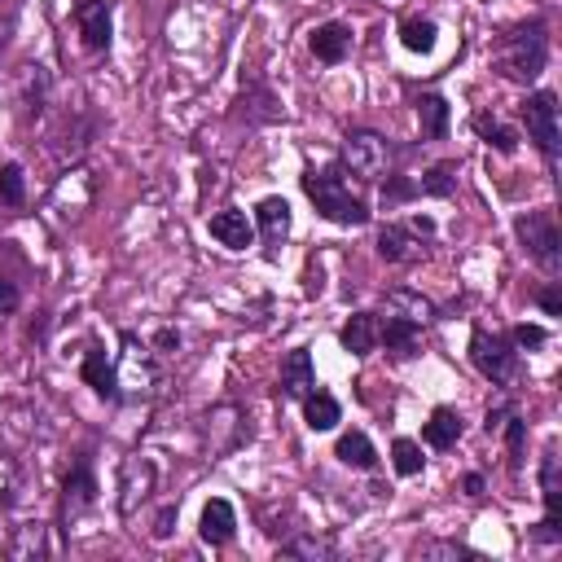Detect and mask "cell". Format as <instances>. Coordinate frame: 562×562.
<instances>
[{"label":"cell","mask_w":562,"mask_h":562,"mask_svg":"<svg viewBox=\"0 0 562 562\" xmlns=\"http://www.w3.org/2000/svg\"><path fill=\"white\" fill-rule=\"evenodd\" d=\"M0 202L13 206V211L26 202V176H22V162H4V167H0Z\"/></svg>","instance_id":"cell-29"},{"label":"cell","mask_w":562,"mask_h":562,"mask_svg":"<svg viewBox=\"0 0 562 562\" xmlns=\"http://www.w3.org/2000/svg\"><path fill=\"white\" fill-rule=\"evenodd\" d=\"M79 378H83L101 400H110V404H119V400H123L119 364L105 356V347H88V351H83V360H79Z\"/></svg>","instance_id":"cell-14"},{"label":"cell","mask_w":562,"mask_h":562,"mask_svg":"<svg viewBox=\"0 0 562 562\" xmlns=\"http://www.w3.org/2000/svg\"><path fill=\"white\" fill-rule=\"evenodd\" d=\"M395 162H400V149L382 136V132H347L342 136V149H338V167L342 171H351L356 180H364V184H378V180H386L391 171H395Z\"/></svg>","instance_id":"cell-4"},{"label":"cell","mask_w":562,"mask_h":562,"mask_svg":"<svg viewBox=\"0 0 562 562\" xmlns=\"http://www.w3.org/2000/svg\"><path fill=\"white\" fill-rule=\"evenodd\" d=\"M312 386H316V369H312V356H307V347H294V351L281 360V378H277V391H281L285 400H303Z\"/></svg>","instance_id":"cell-19"},{"label":"cell","mask_w":562,"mask_h":562,"mask_svg":"<svg viewBox=\"0 0 562 562\" xmlns=\"http://www.w3.org/2000/svg\"><path fill=\"white\" fill-rule=\"evenodd\" d=\"M255 224H259V237H263V259L277 263V255H281V246H285V237H290V224H294L290 202L277 198V193L259 198V206H255Z\"/></svg>","instance_id":"cell-10"},{"label":"cell","mask_w":562,"mask_h":562,"mask_svg":"<svg viewBox=\"0 0 562 562\" xmlns=\"http://www.w3.org/2000/svg\"><path fill=\"white\" fill-rule=\"evenodd\" d=\"M536 303L544 307V316H562V290H558V281H549V285L536 294Z\"/></svg>","instance_id":"cell-35"},{"label":"cell","mask_w":562,"mask_h":562,"mask_svg":"<svg viewBox=\"0 0 562 562\" xmlns=\"http://www.w3.org/2000/svg\"><path fill=\"white\" fill-rule=\"evenodd\" d=\"M391 465H395V474H400V479L422 474V470H426V452H422V443H417V439H408V435H400V439L391 443Z\"/></svg>","instance_id":"cell-27"},{"label":"cell","mask_w":562,"mask_h":562,"mask_svg":"<svg viewBox=\"0 0 562 562\" xmlns=\"http://www.w3.org/2000/svg\"><path fill=\"white\" fill-rule=\"evenodd\" d=\"M338 342L351 356H373L378 351V312H351L347 325L338 329Z\"/></svg>","instance_id":"cell-20"},{"label":"cell","mask_w":562,"mask_h":562,"mask_svg":"<svg viewBox=\"0 0 562 562\" xmlns=\"http://www.w3.org/2000/svg\"><path fill=\"white\" fill-rule=\"evenodd\" d=\"M435 237V220L430 215H408L404 224H382L378 228V255L386 263H413L426 255V241Z\"/></svg>","instance_id":"cell-8"},{"label":"cell","mask_w":562,"mask_h":562,"mask_svg":"<svg viewBox=\"0 0 562 562\" xmlns=\"http://www.w3.org/2000/svg\"><path fill=\"white\" fill-rule=\"evenodd\" d=\"M417 193L426 198H452L457 193V162H435L430 171H422V180H413Z\"/></svg>","instance_id":"cell-26"},{"label":"cell","mask_w":562,"mask_h":562,"mask_svg":"<svg viewBox=\"0 0 562 562\" xmlns=\"http://www.w3.org/2000/svg\"><path fill=\"white\" fill-rule=\"evenodd\" d=\"M334 457L347 465V470H373L378 465V448L364 430H342L338 443H334Z\"/></svg>","instance_id":"cell-23"},{"label":"cell","mask_w":562,"mask_h":562,"mask_svg":"<svg viewBox=\"0 0 562 562\" xmlns=\"http://www.w3.org/2000/svg\"><path fill=\"white\" fill-rule=\"evenodd\" d=\"M281 553H285V558H312V562H316V558H334L338 549H334L325 536H294V540L281 544Z\"/></svg>","instance_id":"cell-30"},{"label":"cell","mask_w":562,"mask_h":562,"mask_svg":"<svg viewBox=\"0 0 562 562\" xmlns=\"http://www.w3.org/2000/svg\"><path fill=\"white\" fill-rule=\"evenodd\" d=\"M13 487H18V470H13L9 457H0V509L13 505Z\"/></svg>","instance_id":"cell-34"},{"label":"cell","mask_w":562,"mask_h":562,"mask_svg":"<svg viewBox=\"0 0 562 562\" xmlns=\"http://www.w3.org/2000/svg\"><path fill=\"white\" fill-rule=\"evenodd\" d=\"M514 233H518V241H522V250H527V259L536 268H544L549 277L562 272V228H558V215L549 206L518 215L514 220Z\"/></svg>","instance_id":"cell-6"},{"label":"cell","mask_w":562,"mask_h":562,"mask_svg":"<svg viewBox=\"0 0 562 562\" xmlns=\"http://www.w3.org/2000/svg\"><path fill=\"white\" fill-rule=\"evenodd\" d=\"M307 44H312V57H316V61L338 66V61H347V57H351L356 35H351V26H347V22H321V26L307 35Z\"/></svg>","instance_id":"cell-17"},{"label":"cell","mask_w":562,"mask_h":562,"mask_svg":"<svg viewBox=\"0 0 562 562\" xmlns=\"http://www.w3.org/2000/svg\"><path fill=\"white\" fill-rule=\"evenodd\" d=\"M470 123H474V132H479V136H483V140H487L496 154H514V149H518V132H509V127H505L496 114L474 110V119H470Z\"/></svg>","instance_id":"cell-25"},{"label":"cell","mask_w":562,"mask_h":562,"mask_svg":"<svg viewBox=\"0 0 562 562\" xmlns=\"http://www.w3.org/2000/svg\"><path fill=\"white\" fill-rule=\"evenodd\" d=\"M496 435H505V448H509V465L518 470V465H522V448H527V422H522L514 408H505V417H501Z\"/></svg>","instance_id":"cell-28"},{"label":"cell","mask_w":562,"mask_h":562,"mask_svg":"<svg viewBox=\"0 0 562 562\" xmlns=\"http://www.w3.org/2000/svg\"><path fill=\"white\" fill-rule=\"evenodd\" d=\"M540 501H544V518L531 536L540 544H558L562 540V457H558L553 443L540 457Z\"/></svg>","instance_id":"cell-9"},{"label":"cell","mask_w":562,"mask_h":562,"mask_svg":"<svg viewBox=\"0 0 562 562\" xmlns=\"http://www.w3.org/2000/svg\"><path fill=\"white\" fill-rule=\"evenodd\" d=\"M518 360H522V351L514 347L509 334L487 329V325H474V334H470V364H474L492 386H514Z\"/></svg>","instance_id":"cell-5"},{"label":"cell","mask_w":562,"mask_h":562,"mask_svg":"<svg viewBox=\"0 0 562 562\" xmlns=\"http://www.w3.org/2000/svg\"><path fill=\"white\" fill-rule=\"evenodd\" d=\"M92 505H97V474H92V461L79 457V461L70 465L66 483H61V518L75 522V518L88 514Z\"/></svg>","instance_id":"cell-13"},{"label":"cell","mask_w":562,"mask_h":562,"mask_svg":"<svg viewBox=\"0 0 562 562\" xmlns=\"http://www.w3.org/2000/svg\"><path fill=\"white\" fill-rule=\"evenodd\" d=\"M18 303H22V290H18V281L0 277V316H9V312H13Z\"/></svg>","instance_id":"cell-36"},{"label":"cell","mask_w":562,"mask_h":562,"mask_svg":"<svg viewBox=\"0 0 562 562\" xmlns=\"http://www.w3.org/2000/svg\"><path fill=\"white\" fill-rule=\"evenodd\" d=\"M400 44H404L408 53H417V57H430L435 44H439V26H435V18H422V13L404 18V22H400Z\"/></svg>","instance_id":"cell-24"},{"label":"cell","mask_w":562,"mask_h":562,"mask_svg":"<svg viewBox=\"0 0 562 562\" xmlns=\"http://www.w3.org/2000/svg\"><path fill=\"white\" fill-rule=\"evenodd\" d=\"M206 233H211L220 246H228V250L255 246V220H246V211H237V206L215 211V215L206 220Z\"/></svg>","instance_id":"cell-18"},{"label":"cell","mask_w":562,"mask_h":562,"mask_svg":"<svg viewBox=\"0 0 562 562\" xmlns=\"http://www.w3.org/2000/svg\"><path fill=\"white\" fill-rule=\"evenodd\" d=\"M171 522H176V505H162V514L154 518V540H167L171 536Z\"/></svg>","instance_id":"cell-37"},{"label":"cell","mask_w":562,"mask_h":562,"mask_svg":"<svg viewBox=\"0 0 562 562\" xmlns=\"http://www.w3.org/2000/svg\"><path fill=\"white\" fill-rule=\"evenodd\" d=\"M430 321H435V307L422 294L391 290L378 312V347H386L391 360H413V356H422V338H426Z\"/></svg>","instance_id":"cell-1"},{"label":"cell","mask_w":562,"mask_h":562,"mask_svg":"<svg viewBox=\"0 0 562 562\" xmlns=\"http://www.w3.org/2000/svg\"><path fill=\"white\" fill-rule=\"evenodd\" d=\"M509 338H514V347H518V351H536V347H544V342H549V329H544V325H527V321H522V325H514V329H509Z\"/></svg>","instance_id":"cell-33"},{"label":"cell","mask_w":562,"mask_h":562,"mask_svg":"<svg viewBox=\"0 0 562 562\" xmlns=\"http://www.w3.org/2000/svg\"><path fill=\"white\" fill-rule=\"evenodd\" d=\"M154 479H158V470H154V461L149 457H127L123 461V470H119V514L123 518H132L136 514V505L140 501H149V492H154Z\"/></svg>","instance_id":"cell-12"},{"label":"cell","mask_w":562,"mask_h":562,"mask_svg":"<svg viewBox=\"0 0 562 562\" xmlns=\"http://www.w3.org/2000/svg\"><path fill=\"white\" fill-rule=\"evenodd\" d=\"M198 536H202V544L224 549V544L237 536V509H233L224 496H211V501L202 505V514H198Z\"/></svg>","instance_id":"cell-15"},{"label":"cell","mask_w":562,"mask_h":562,"mask_svg":"<svg viewBox=\"0 0 562 562\" xmlns=\"http://www.w3.org/2000/svg\"><path fill=\"white\" fill-rule=\"evenodd\" d=\"M461 435H465V417H461L452 404L430 408V417L422 422V443H426V448H435V452L457 448V443H461Z\"/></svg>","instance_id":"cell-16"},{"label":"cell","mask_w":562,"mask_h":562,"mask_svg":"<svg viewBox=\"0 0 562 562\" xmlns=\"http://www.w3.org/2000/svg\"><path fill=\"white\" fill-rule=\"evenodd\" d=\"M413 553H417V558H474V549H465V544H457V540H422Z\"/></svg>","instance_id":"cell-32"},{"label":"cell","mask_w":562,"mask_h":562,"mask_svg":"<svg viewBox=\"0 0 562 562\" xmlns=\"http://www.w3.org/2000/svg\"><path fill=\"white\" fill-rule=\"evenodd\" d=\"M303 193H307V202L316 206L321 220L342 224V228H360V224H369V215H373V211L364 206V198L351 193V184H347V176H342L338 162H329V167H307V171H303Z\"/></svg>","instance_id":"cell-2"},{"label":"cell","mask_w":562,"mask_h":562,"mask_svg":"<svg viewBox=\"0 0 562 562\" xmlns=\"http://www.w3.org/2000/svg\"><path fill=\"white\" fill-rule=\"evenodd\" d=\"M522 114V127H527V140L540 149V158L553 167L558 162V92L553 88H536L522 97L518 105Z\"/></svg>","instance_id":"cell-7"},{"label":"cell","mask_w":562,"mask_h":562,"mask_svg":"<svg viewBox=\"0 0 562 562\" xmlns=\"http://www.w3.org/2000/svg\"><path fill=\"white\" fill-rule=\"evenodd\" d=\"M461 492H465L470 501H479V496H483V474H479V470H470V474L461 479Z\"/></svg>","instance_id":"cell-38"},{"label":"cell","mask_w":562,"mask_h":562,"mask_svg":"<svg viewBox=\"0 0 562 562\" xmlns=\"http://www.w3.org/2000/svg\"><path fill=\"white\" fill-rule=\"evenodd\" d=\"M299 404H303V422H307V430H316V435H321V430H334V426L342 422V404H338L325 386H312Z\"/></svg>","instance_id":"cell-22"},{"label":"cell","mask_w":562,"mask_h":562,"mask_svg":"<svg viewBox=\"0 0 562 562\" xmlns=\"http://www.w3.org/2000/svg\"><path fill=\"white\" fill-rule=\"evenodd\" d=\"M40 553H48L44 527H18L9 540V558H40Z\"/></svg>","instance_id":"cell-31"},{"label":"cell","mask_w":562,"mask_h":562,"mask_svg":"<svg viewBox=\"0 0 562 562\" xmlns=\"http://www.w3.org/2000/svg\"><path fill=\"white\" fill-rule=\"evenodd\" d=\"M75 26L88 53H105L114 35V0H75Z\"/></svg>","instance_id":"cell-11"},{"label":"cell","mask_w":562,"mask_h":562,"mask_svg":"<svg viewBox=\"0 0 562 562\" xmlns=\"http://www.w3.org/2000/svg\"><path fill=\"white\" fill-rule=\"evenodd\" d=\"M544 61H549V26L540 18L518 22L496 40V70L509 83H536Z\"/></svg>","instance_id":"cell-3"},{"label":"cell","mask_w":562,"mask_h":562,"mask_svg":"<svg viewBox=\"0 0 562 562\" xmlns=\"http://www.w3.org/2000/svg\"><path fill=\"white\" fill-rule=\"evenodd\" d=\"M413 105H417L422 140H443V136H448V127H452V110H448V101H443L439 92H422Z\"/></svg>","instance_id":"cell-21"}]
</instances>
